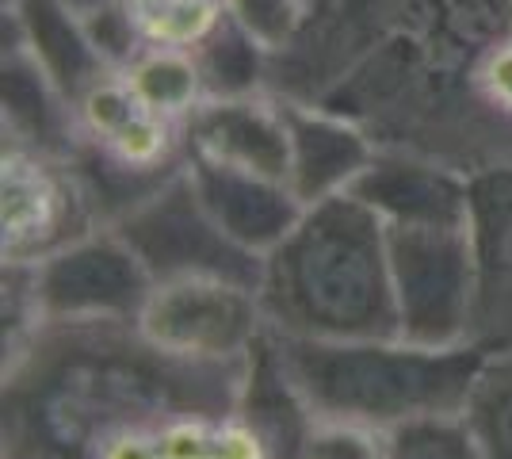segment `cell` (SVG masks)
I'll list each match as a JSON object with an SVG mask.
<instances>
[{
  "label": "cell",
  "mask_w": 512,
  "mask_h": 459,
  "mask_svg": "<svg viewBox=\"0 0 512 459\" xmlns=\"http://www.w3.org/2000/svg\"><path fill=\"white\" fill-rule=\"evenodd\" d=\"M505 35L512 0H310L299 43L272 58V92L474 176L512 157L470 92L478 58Z\"/></svg>",
  "instance_id": "1"
},
{
  "label": "cell",
  "mask_w": 512,
  "mask_h": 459,
  "mask_svg": "<svg viewBox=\"0 0 512 459\" xmlns=\"http://www.w3.org/2000/svg\"><path fill=\"white\" fill-rule=\"evenodd\" d=\"M249 360H188L138 322H43L4 356L0 459H100L172 417L234 410Z\"/></svg>",
  "instance_id": "2"
},
{
  "label": "cell",
  "mask_w": 512,
  "mask_h": 459,
  "mask_svg": "<svg viewBox=\"0 0 512 459\" xmlns=\"http://www.w3.org/2000/svg\"><path fill=\"white\" fill-rule=\"evenodd\" d=\"M260 303L268 329L287 341L394 337L390 230L352 192L310 203L264 257Z\"/></svg>",
  "instance_id": "3"
},
{
  "label": "cell",
  "mask_w": 512,
  "mask_h": 459,
  "mask_svg": "<svg viewBox=\"0 0 512 459\" xmlns=\"http://www.w3.org/2000/svg\"><path fill=\"white\" fill-rule=\"evenodd\" d=\"M276 349L310 414L383 433L417 417L463 414L474 375L486 360L478 341L432 349L398 333L356 341L276 337Z\"/></svg>",
  "instance_id": "4"
},
{
  "label": "cell",
  "mask_w": 512,
  "mask_h": 459,
  "mask_svg": "<svg viewBox=\"0 0 512 459\" xmlns=\"http://www.w3.org/2000/svg\"><path fill=\"white\" fill-rule=\"evenodd\" d=\"M77 165L104 207L107 222L127 215L188 169V123L150 108L123 69H107L73 100Z\"/></svg>",
  "instance_id": "5"
},
{
  "label": "cell",
  "mask_w": 512,
  "mask_h": 459,
  "mask_svg": "<svg viewBox=\"0 0 512 459\" xmlns=\"http://www.w3.org/2000/svg\"><path fill=\"white\" fill-rule=\"evenodd\" d=\"M111 226L77 157L0 138V261L43 264Z\"/></svg>",
  "instance_id": "6"
},
{
  "label": "cell",
  "mask_w": 512,
  "mask_h": 459,
  "mask_svg": "<svg viewBox=\"0 0 512 459\" xmlns=\"http://www.w3.org/2000/svg\"><path fill=\"white\" fill-rule=\"evenodd\" d=\"M390 276L398 337L451 349L478 326V253L470 226L390 230Z\"/></svg>",
  "instance_id": "7"
},
{
  "label": "cell",
  "mask_w": 512,
  "mask_h": 459,
  "mask_svg": "<svg viewBox=\"0 0 512 459\" xmlns=\"http://www.w3.org/2000/svg\"><path fill=\"white\" fill-rule=\"evenodd\" d=\"M127 245L150 268L153 284L169 280H237L260 287L264 257L241 249L207 211V203L195 192L188 169L157 188L138 207L111 222Z\"/></svg>",
  "instance_id": "8"
},
{
  "label": "cell",
  "mask_w": 512,
  "mask_h": 459,
  "mask_svg": "<svg viewBox=\"0 0 512 459\" xmlns=\"http://www.w3.org/2000/svg\"><path fill=\"white\" fill-rule=\"evenodd\" d=\"M138 329L153 345L188 360H249L272 333L260 287L211 276L157 284Z\"/></svg>",
  "instance_id": "9"
},
{
  "label": "cell",
  "mask_w": 512,
  "mask_h": 459,
  "mask_svg": "<svg viewBox=\"0 0 512 459\" xmlns=\"http://www.w3.org/2000/svg\"><path fill=\"white\" fill-rule=\"evenodd\" d=\"M153 287L150 268L115 226H100L35 264L46 322H138Z\"/></svg>",
  "instance_id": "10"
},
{
  "label": "cell",
  "mask_w": 512,
  "mask_h": 459,
  "mask_svg": "<svg viewBox=\"0 0 512 459\" xmlns=\"http://www.w3.org/2000/svg\"><path fill=\"white\" fill-rule=\"evenodd\" d=\"M474 176L440 157L402 146H379L356 180L352 196L371 207L386 230L417 226H470Z\"/></svg>",
  "instance_id": "11"
},
{
  "label": "cell",
  "mask_w": 512,
  "mask_h": 459,
  "mask_svg": "<svg viewBox=\"0 0 512 459\" xmlns=\"http://www.w3.org/2000/svg\"><path fill=\"white\" fill-rule=\"evenodd\" d=\"M188 142H192V157L199 161L272 176V180L291 176L287 100L276 92L207 100L188 123Z\"/></svg>",
  "instance_id": "12"
},
{
  "label": "cell",
  "mask_w": 512,
  "mask_h": 459,
  "mask_svg": "<svg viewBox=\"0 0 512 459\" xmlns=\"http://www.w3.org/2000/svg\"><path fill=\"white\" fill-rule=\"evenodd\" d=\"M287 127H291V176L287 184L310 207L321 199L348 196L363 169L379 153L375 134L363 123L348 119L325 104L287 100Z\"/></svg>",
  "instance_id": "13"
},
{
  "label": "cell",
  "mask_w": 512,
  "mask_h": 459,
  "mask_svg": "<svg viewBox=\"0 0 512 459\" xmlns=\"http://www.w3.org/2000/svg\"><path fill=\"white\" fill-rule=\"evenodd\" d=\"M470 238L478 253V326L486 352L512 349V157L474 173Z\"/></svg>",
  "instance_id": "14"
},
{
  "label": "cell",
  "mask_w": 512,
  "mask_h": 459,
  "mask_svg": "<svg viewBox=\"0 0 512 459\" xmlns=\"http://www.w3.org/2000/svg\"><path fill=\"white\" fill-rule=\"evenodd\" d=\"M188 176L214 222L256 257H268L306 211V203L295 196L287 180L226 169V165L199 161V157L188 161Z\"/></svg>",
  "instance_id": "15"
},
{
  "label": "cell",
  "mask_w": 512,
  "mask_h": 459,
  "mask_svg": "<svg viewBox=\"0 0 512 459\" xmlns=\"http://www.w3.org/2000/svg\"><path fill=\"white\" fill-rule=\"evenodd\" d=\"M4 43L23 46L69 100L111 69L73 0H4Z\"/></svg>",
  "instance_id": "16"
},
{
  "label": "cell",
  "mask_w": 512,
  "mask_h": 459,
  "mask_svg": "<svg viewBox=\"0 0 512 459\" xmlns=\"http://www.w3.org/2000/svg\"><path fill=\"white\" fill-rule=\"evenodd\" d=\"M0 138L77 157V108L65 88L23 46L4 43L0 62Z\"/></svg>",
  "instance_id": "17"
},
{
  "label": "cell",
  "mask_w": 512,
  "mask_h": 459,
  "mask_svg": "<svg viewBox=\"0 0 512 459\" xmlns=\"http://www.w3.org/2000/svg\"><path fill=\"white\" fill-rule=\"evenodd\" d=\"M138 50H199L230 23V0H115Z\"/></svg>",
  "instance_id": "18"
},
{
  "label": "cell",
  "mask_w": 512,
  "mask_h": 459,
  "mask_svg": "<svg viewBox=\"0 0 512 459\" xmlns=\"http://www.w3.org/2000/svg\"><path fill=\"white\" fill-rule=\"evenodd\" d=\"M127 81L134 92L169 115L176 123H192V115L207 104V85H203V69L192 50H138L127 66Z\"/></svg>",
  "instance_id": "19"
},
{
  "label": "cell",
  "mask_w": 512,
  "mask_h": 459,
  "mask_svg": "<svg viewBox=\"0 0 512 459\" xmlns=\"http://www.w3.org/2000/svg\"><path fill=\"white\" fill-rule=\"evenodd\" d=\"M207 100L218 96H253L272 92V54L256 43L249 31H241L234 20L222 31H214L207 43L195 50Z\"/></svg>",
  "instance_id": "20"
},
{
  "label": "cell",
  "mask_w": 512,
  "mask_h": 459,
  "mask_svg": "<svg viewBox=\"0 0 512 459\" xmlns=\"http://www.w3.org/2000/svg\"><path fill=\"white\" fill-rule=\"evenodd\" d=\"M486 459H512V349L486 352L463 406Z\"/></svg>",
  "instance_id": "21"
},
{
  "label": "cell",
  "mask_w": 512,
  "mask_h": 459,
  "mask_svg": "<svg viewBox=\"0 0 512 459\" xmlns=\"http://www.w3.org/2000/svg\"><path fill=\"white\" fill-rule=\"evenodd\" d=\"M383 459H486L463 414H432L386 433Z\"/></svg>",
  "instance_id": "22"
},
{
  "label": "cell",
  "mask_w": 512,
  "mask_h": 459,
  "mask_svg": "<svg viewBox=\"0 0 512 459\" xmlns=\"http://www.w3.org/2000/svg\"><path fill=\"white\" fill-rule=\"evenodd\" d=\"M230 20L249 31L272 58H279L306 31L310 0H230Z\"/></svg>",
  "instance_id": "23"
},
{
  "label": "cell",
  "mask_w": 512,
  "mask_h": 459,
  "mask_svg": "<svg viewBox=\"0 0 512 459\" xmlns=\"http://www.w3.org/2000/svg\"><path fill=\"white\" fill-rule=\"evenodd\" d=\"M386 433L352 421L314 417L302 437L299 459H383Z\"/></svg>",
  "instance_id": "24"
}]
</instances>
